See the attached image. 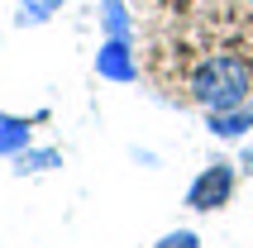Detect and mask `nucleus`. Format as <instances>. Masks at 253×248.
Here are the masks:
<instances>
[{
  "label": "nucleus",
  "instance_id": "f257e3e1",
  "mask_svg": "<svg viewBox=\"0 0 253 248\" xmlns=\"http://www.w3.org/2000/svg\"><path fill=\"white\" fill-rule=\"evenodd\" d=\"M253 96V62L239 53H215L191 72V100L201 110H234Z\"/></svg>",
  "mask_w": 253,
  "mask_h": 248
},
{
  "label": "nucleus",
  "instance_id": "f03ea898",
  "mask_svg": "<svg viewBox=\"0 0 253 248\" xmlns=\"http://www.w3.org/2000/svg\"><path fill=\"white\" fill-rule=\"evenodd\" d=\"M234 181H239L234 163H211V167H201L196 181L186 186V210H201V215L225 210L229 201H234Z\"/></svg>",
  "mask_w": 253,
  "mask_h": 248
},
{
  "label": "nucleus",
  "instance_id": "7ed1b4c3",
  "mask_svg": "<svg viewBox=\"0 0 253 248\" xmlns=\"http://www.w3.org/2000/svg\"><path fill=\"white\" fill-rule=\"evenodd\" d=\"M96 77L100 82H139V57H134V43L129 39H100V53H96Z\"/></svg>",
  "mask_w": 253,
  "mask_h": 248
},
{
  "label": "nucleus",
  "instance_id": "20e7f679",
  "mask_svg": "<svg viewBox=\"0 0 253 248\" xmlns=\"http://www.w3.org/2000/svg\"><path fill=\"white\" fill-rule=\"evenodd\" d=\"M206 129H211L215 138H225V143L244 138L253 129V100H249V105H234V110H211V115H206Z\"/></svg>",
  "mask_w": 253,
  "mask_h": 248
},
{
  "label": "nucleus",
  "instance_id": "39448f33",
  "mask_svg": "<svg viewBox=\"0 0 253 248\" xmlns=\"http://www.w3.org/2000/svg\"><path fill=\"white\" fill-rule=\"evenodd\" d=\"M34 143V129H29L24 115H5L0 110V158H14Z\"/></svg>",
  "mask_w": 253,
  "mask_h": 248
},
{
  "label": "nucleus",
  "instance_id": "423d86ee",
  "mask_svg": "<svg viewBox=\"0 0 253 248\" xmlns=\"http://www.w3.org/2000/svg\"><path fill=\"white\" fill-rule=\"evenodd\" d=\"M100 39H129L134 43V19L125 0H100Z\"/></svg>",
  "mask_w": 253,
  "mask_h": 248
},
{
  "label": "nucleus",
  "instance_id": "0eeeda50",
  "mask_svg": "<svg viewBox=\"0 0 253 248\" xmlns=\"http://www.w3.org/2000/svg\"><path fill=\"white\" fill-rule=\"evenodd\" d=\"M10 163H14L19 177H34V172H53V167H62V153H57V148H34V143H29L24 153H14Z\"/></svg>",
  "mask_w": 253,
  "mask_h": 248
},
{
  "label": "nucleus",
  "instance_id": "6e6552de",
  "mask_svg": "<svg viewBox=\"0 0 253 248\" xmlns=\"http://www.w3.org/2000/svg\"><path fill=\"white\" fill-rule=\"evenodd\" d=\"M62 5H67V0H19V14H14V24H19V29L48 24V19H53Z\"/></svg>",
  "mask_w": 253,
  "mask_h": 248
},
{
  "label": "nucleus",
  "instance_id": "1a4fd4ad",
  "mask_svg": "<svg viewBox=\"0 0 253 248\" xmlns=\"http://www.w3.org/2000/svg\"><path fill=\"white\" fill-rule=\"evenodd\" d=\"M153 248H201V234L196 229H172V234H163Z\"/></svg>",
  "mask_w": 253,
  "mask_h": 248
},
{
  "label": "nucleus",
  "instance_id": "9d476101",
  "mask_svg": "<svg viewBox=\"0 0 253 248\" xmlns=\"http://www.w3.org/2000/svg\"><path fill=\"white\" fill-rule=\"evenodd\" d=\"M239 167H244V172H253V148H249V153L239 158Z\"/></svg>",
  "mask_w": 253,
  "mask_h": 248
}]
</instances>
